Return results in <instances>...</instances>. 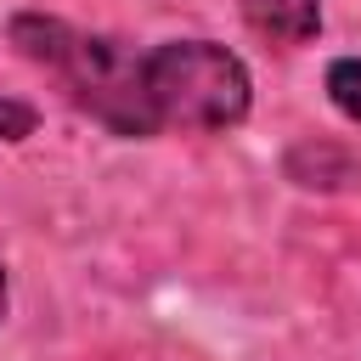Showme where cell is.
Wrapping results in <instances>:
<instances>
[{
	"label": "cell",
	"instance_id": "6da1fadb",
	"mask_svg": "<svg viewBox=\"0 0 361 361\" xmlns=\"http://www.w3.org/2000/svg\"><path fill=\"white\" fill-rule=\"evenodd\" d=\"M6 45L28 68H39L56 85V96L90 124H102L113 141H158L141 85V51L130 39L79 28L56 11H17L6 23Z\"/></svg>",
	"mask_w": 361,
	"mask_h": 361
},
{
	"label": "cell",
	"instance_id": "8992f818",
	"mask_svg": "<svg viewBox=\"0 0 361 361\" xmlns=\"http://www.w3.org/2000/svg\"><path fill=\"white\" fill-rule=\"evenodd\" d=\"M6 316H11V282H6V259H0V327H6Z\"/></svg>",
	"mask_w": 361,
	"mask_h": 361
},
{
	"label": "cell",
	"instance_id": "277c9868",
	"mask_svg": "<svg viewBox=\"0 0 361 361\" xmlns=\"http://www.w3.org/2000/svg\"><path fill=\"white\" fill-rule=\"evenodd\" d=\"M322 90H327L338 118L361 124V56H333L327 73H322Z\"/></svg>",
	"mask_w": 361,
	"mask_h": 361
},
{
	"label": "cell",
	"instance_id": "3957f363",
	"mask_svg": "<svg viewBox=\"0 0 361 361\" xmlns=\"http://www.w3.org/2000/svg\"><path fill=\"white\" fill-rule=\"evenodd\" d=\"M237 11L276 51H299L322 39V0H237Z\"/></svg>",
	"mask_w": 361,
	"mask_h": 361
},
{
	"label": "cell",
	"instance_id": "5b68a950",
	"mask_svg": "<svg viewBox=\"0 0 361 361\" xmlns=\"http://www.w3.org/2000/svg\"><path fill=\"white\" fill-rule=\"evenodd\" d=\"M39 124V107L23 96H0V141H28Z\"/></svg>",
	"mask_w": 361,
	"mask_h": 361
},
{
	"label": "cell",
	"instance_id": "7a4b0ae2",
	"mask_svg": "<svg viewBox=\"0 0 361 361\" xmlns=\"http://www.w3.org/2000/svg\"><path fill=\"white\" fill-rule=\"evenodd\" d=\"M141 85L152 130L169 135H226L243 130L254 113V73L248 62L209 39V34H175L141 51Z\"/></svg>",
	"mask_w": 361,
	"mask_h": 361
}]
</instances>
